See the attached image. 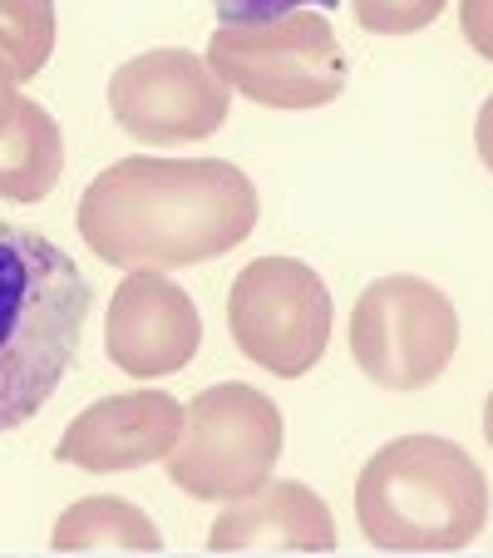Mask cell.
I'll return each mask as SVG.
<instances>
[{
    "label": "cell",
    "mask_w": 493,
    "mask_h": 558,
    "mask_svg": "<svg viewBox=\"0 0 493 558\" xmlns=\"http://www.w3.org/2000/svg\"><path fill=\"white\" fill-rule=\"evenodd\" d=\"M262 218L257 183L227 158H119L85 189L74 228L109 267H198L237 253Z\"/></svg>",
    "instance_id": "1"
},
{
    "label": "cell",
    "mask_w": 493,
    "mask_h": 558,
    "mask_svg": "<svg viewBox=\"0 0 493 558\" xmlns=\"http://www.w3.org/2000/svg\"><path fill=\"white\" fill-rule=\"evenodd\" d=\"M95 287L60 243L0 218V435L21 430L70 376Z\"/></svg>",
    "instance_id": "2"
},
{
    "label": "cell",
    "mask_w": 493,
    "mask_h": 558,
    "mask_svg": "<svg viewBox=\"0 0 493 558\" xmlns=\"http://www.w3.org/2000/svg\"><path fill=\"white\" fill-rule=\"evenodd\" d=\"M356 524L385 554H454L489 524V480L444 435H399L356 474Z\"/></svg>",
    "instance_id": "3"
},
{
    "label": "cell",
    "mask_w": 493,
    "mask_h": 558,
    "mask_svg": "<svg viewBox=\"0 0 493 558\" xmlns=\"http://www.w3.org/2000/svg\"><path fill=\"white\" fill-rule=\"evenodd\" d=\"M208 70L262 109H325L346 95L350 64L325 11H292L262 25H218L208 40Z\"/></svg>",
    "instance_id": "4"
},
{
    "label": "cell",
    "mask_w": 493,
    "mask_h": 558,
    "mask_svg": "<svg viewBox=\"0 0 493 558\" xmlns=\"http://www.w3.org/2000/svg\"><path fill=\"white\" fill-rule=\"evenodd\" d=\"M282 445L286 425L272 396L247 380H222L183 405V435L163 464L183 495L227 505L272 480Z\"/></svg>",
    "instance_id": "5"
},
{
    "label": "cell",
    "mask_w": 493,
    "mask_h": 558,
    "mask_svg": "<svg viewBox=\"0 0 493 558\" xmlns=\"http://www.w3.org/2000/svg\"><path fill=\"white\" fill-rule=\"evenodd\" d=\"M459 351V312L415 272L375 277L350 312V356L380 390L415 396L449 371Z\"/></svg>",
    "instance_id": "6"
},
{
    "label": "cell",
    "mask_w": 493,
    "mask_h": 558,
    "mask_svg": "<svg viewBox=\"0 0 493 558\" xmlns=\"http://www.w3.org/2000/svg\"><path fill=\"white\" fill-rule=\"evenodd\" d=\"M331 292L301 257H252L227 287V331L247 361L282 380L321 366L331 347Z\"/></svg>",
    "instance_id": "7"
},
{
    "label": "cell",
    "mask_w": 493,
    "mask_h": 558,
    "mask_svg": "<svg viewBox=\"0 0 493 558\" xmlns=\"http://www.w3.org/2000/svg\"><path fill=\"white\" fill-rule=\"evenodd\" d=\"M232 89L193 50H144L109 74V114L138 144H198L227 124Z\"/></svg>",
    "instance_id": "8"
},
{
    "label": "cell",
    "mask_w": 493,
    "mask_h": 558,
    "mask_svg": "<svg viewBox=\"0 0 493 558\" xmlns=\"http://www.w3.org/2000/svg\"><path fill=\"white\" fill-rule=\"evenodd\" d=\"M202 347V316L163 267H128L104 312V356L124 376H178Z\"/></svg>",
    "instance_id": "9"
},
{
    "label": "cell",
    "mask_w": 493,
    "mask_h": 558,
    "mask_svg": "<svg viewBox=\"0 0 493 558\" xmlns=\"http://www.w3.org/2000/svg\"><path fill=\"white\" fill-rule=\"evenodd\" d=\"M183 435V401L169 390H128L85 405L64 425L54 460L85 474H124L163 464Z\"/></svg>",
    "instance_id": "10"
},
{
    "label": "cell",
    "mask_w": 493,
    "mask_h": 558,
    "mask_svg": "<svg viewBox=\"0 0 493 558\" xmlns=\"http://www.w3.org/2000/svg\"><path fill=\"white\" fill-rule=\"evenodd\" d=\"M212 554L237 548H296V554H331L336 548V519L325 499L301 480H267L252 495L227 499L208 529Z\"/></svg>",
    "instance_id": "11"
},
{
    "label": "cell",
    "mask_w": 493,
    "mask_h": 558,
    "mask_svg": "<svg viewBox=\"0 0 493 558\" xmlns=\"http://www.w3.org/2000/svg\"><path fill=\"white\" fill-rule=\"evenodd\" d=\"M64 179V129L40 99L21 95L0 134V198L40 203Z\"/></svg>",
    "instance_id": "12"
},
{
    "label": "cell",
    "mask_w": 493,
    "mask_h": 558,
    "mask_svg": "<svg viewBox=\"0 0 493 558\" xmlns=\"http://www.w3.org/2000/svg\"><path fill=\"white\" fill-rule=\"evenodd\" d=\"M54 554H95V548H128V554H158L163 534L158 524L134 505V499L119 495H89L74 499L60 514L50 534Z\"/></svg>",
    "instance_id": "13"
},
{
    "label": "cell",
    "mask_w": 493,
    "mask_h": 558,
    "mask_svg": "<svg viewBox=\"0 0 493 558\" xmlns=\"http://www.w3.org/2000/svg\"><path fill=\"white\" fill-rule=\"evenodd\" d=\"M0 50L21 80H35L54 54V0H0Z\"/></svg>",
    "instance_id": "14"
},
{
    "label": "cell",
    "mask_w": 493,
    "mask_h": 558,
    "mask_svg": "<svg viewBox=\"0 0 493 558\" xmlns=\"http://www.w3.org/2000/svg\"><path fill=\"white\" fill-rule=\"evenodd\" d=\"M350 15L366 35H420L444 15V0H350Z\"/></svg>",
    "instance_id": "15"
},
{
    "label": "cell",
    "mask_w": 493,
    "mask_h": 558,
    "mask_svg": "<svg viewBox=\"0 0 493 558\" xmlns=\"http://www.w3.org/2000/svg\"><path fill=\"white\" fill-rule=\"evenodd\" d=\"M331 11L341 0H212V11H218L222 25H262V21H282L292 11Z\"/></svg>",
    "instance_id": "16"
},
{
    "label": "cell",
    "mask_w": 493,
    "mask_h": 558,
    "mask_svg": "<svg viewBox=\"0 0 493 558\" xmlns=\"http://www.w3.org/2000/svg\"><path fill=\"white\" fill-rule=\"evenodd\" d=\"M459 31L469 50L493 64V0H459Z\"/></svg>",
    "instance_id": "17"
},
{
    "label": "cell",
    "mask_w": 493,
    "mask_h": 558,
    "mask_svg": "<svg viewBox=\"0 0 493 558\" xmlns=\"http://www.w3.org/2000/svg\"><path fill=\"white\" fill-rule=\"evenodd\" d=\"M21 70L11 64V54L0 50V134H5V124H11V114H15V99H21Z\"/></svg>",
    "instance_id": "18"
},
{
    "label": "cell",
    "mask_w": 493,
    "mask_h": 558,
    "mask_svg": "<svg viewBox=\"0 0 493 558\" xmlns=\"http://www.w3.org/2000/svg\"><path fill=\"white\" fill-rule=\"evenodd\" d=\"M473 148H479V158H483V169L493 173V95L483 99V109H479V119H473Z\"/></svg>",
    "instance_id": "19"
},
{
    "label": "cell",
    "mask_w": 493,
    "mask_h": 558,
    "mask_svg": "<svg viewBox=\"0 0 493 558\" xmlns=\"http://www.w3.org/2000/svg\"><path fill=\"white\" fill-rule=\"evenodd\" d=\"M483 440L493 445V390H489V401H483Z\"/></svg>",
    "instance_id": "20"
}]
</instances>
